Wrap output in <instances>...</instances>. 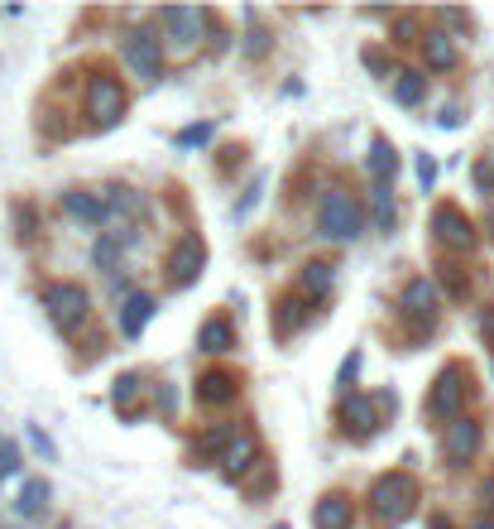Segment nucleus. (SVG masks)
I'll return each instance as SVG.
<instances>
[{
  "label": "nucleus",
  "mask_w": 494,
  "mask_h": 529,
  "mask_svg": "<svg viewBox=\"0 0 494 529\" xmlns=\"http://www.w3.org/2000/svg\"><path fill=\"white\" fill-rule=\"evenodd\" d=\"M418 477L413 471H384V477H375L370 486V515H375V525L379 529H399L408 515L418 510Z\"/></svg>",
  "instance_id": "obj_1"
},
{
  "label": "nucleus",
  "mask_w": 494,
  "mask_h": 529,
  "mask_svg": "<svg viewBox=\"0 0 494 529\" xmlns=\"http://www.w3.org/2000/svg\"><path fill=\"white\" fill-rule=\"evenodd\" d=\"M465 395H471V371H465L461 361H451V366L437 371L428 399H422V414H428V419H446L451 424V419H461Z\"/></svg>",
  "instance_id": "obj_2"
},
{
  "label": "nucleus",
  "mask_w": 494,
  "mask_h": 529,
  "mask_svg": "<svg viewBox=\"0 0 494 529\" xmlns=\"http://www.w3.org/2000/svg\"><path fill=\"white\" fill-rule=\"evenodd\" d=\"M44 313L58 332H77L92 318V294L73 280H53L44 284Z\"/></svg>",
  "instance_id": "obj_3"
},
{
  "label": "nucleus",
  "mask_w": 494,
  "mask_h": 529,
  "mask_svg": "<svg viewBox=\"0 0 494 529\" xmlns=\"http://www.w3.org/2000/svg\"><path fill=\"white\" fill-rule=\"evenodd\" d=\"M317 231L327 241H356L360 236V202L346 188H327L317 202Z\"/></svg>",
  "instance_id": "obj_4"
},
{
  "label": "nucleus",
  "mask_w": 494,
  "mask_h": 529,
  "mask_svg": "<svg viewBox=\"0 0 494 529\" xmlns=\"http://www.w3.org/2000/svg\"><path fill=\"white\" fill-rule=\"evenodd\" d=\"M82 102H87V116H92V125H116V121H125V111H130V96H125V87L116 77H106V73H96L92 82H87V92H82Z\"/></svg>",
  "instance_id": "obj_5"
},
{
  "label": "nucleus",
  "mask_w": 494,
  "mask_h": 529,
  "mask_svg": "<svg viewBox=\"0 0 494 529\" xmlns=\"http://www.w3.org/2000/svg\"><path fill=\"white\" fill-rule=\"evenodd\" d=\"M120 58L130 63V73L145 77V82H159L163 77V49H159V39H154L149 30L120 34Z\"/></svg>",
  "instance_id": "obj_6"
},
{
  "label": "nucleus",
  "mask_w": 494,
  "mask_h": 529,
  "mask_svg": "<svg viewBox=\"0 0 494 529\" xmlns=\"http://www.w3.org/2000/svg\"><path fill=\"white\" fill-rule=\"evenodd\" d=\"M432 236H437V246H446V250H475V221L461 212L456 202H437L432 207Z\"/></svg>",
  "instance_id": "obj_7"
},
{
  "label": "nucleus",
  "mask_w": 494,
  "mask_h": 529,
  "mask_svg": "<svg viewBox=\"0 0 494 529\" xmlns=\"http://www.w3.org/2000/svg\"><path fill=\"white\" fill-rule=\"evenodd\" d=\"M202 264H207V241L202 236H178L173 250H168V260H163V270H168V280L182 289V284L202 280Z\"/></svg>",
  "instance_id": "obj_8"
},
{
  "label": "nucleus",
  "mask_w": 494,
  "mask_h": 529,
  "mask_svg": "<svg viewBox=\"0 0 494 529\" xmlns=\"http://www.w3.org/2000/svg\"><path fill=\"white\" fill-rule=\"evenodd\" d=\"M207 10H197V5H163L159 10V24L168 30V39H173V49H192L197 39H202L207 30Z\"/></svg>",
  "instance_id": "obj_9"
},
{
  "label": "nucleus",
  "mask_w": 494,
  "mask_h": 529,
  "mask_svg": "<svg viewBox=\"0 0 494 529\" xmlns=\"http://www.w3.org/2000/svg\"><path fill=\"white\" fill-rule=\"evenodd\" d=\"M480 443H485V428L461 414V419H451V424H446V434H442V457L461 467V462H471V457L480 453Z\"/></svg>",
  "instance_id": "obj_10"
},
{
  "label": "nucleus",
  "mask_w": 494,
  "mask_h": 529,
  "mask_svg": "<svg viewBox=\"0 0 494 529\" xmlns=\"http://www.w3.org/2000/svg\"><path fill=\"white\" fill-rule=\"evenodd\" d=\"M399 313L408 318V323H418V327H432L437 323V289L432 280H408L403 284V294H399Z\"/></svg>",
  "instance_id": "obj_11"
},
{
  "label": "nucleus",
  "mask_w": 494,
  "mask_h": 529,
  "mask_svg": "<svg viewBox=\"0 0 494 529\" xmlns=\"http://www.w3.org/2000/svg\"><path fill=\"white\" fill-rule=\"evenodd\" d=\"M341 419H346V434H350V438H375L379 424H384V414H379L375 395H346Z\"/></svg>",
  "instance_id": "obj_12"
},
{
  "label": "nucleus",
  "mask_w": 494,
  "mask_h": 529,
  "mask_svg": "<svg viewBox=\"0 0 494 529\" xmlns=\"http://www.w3.org/2000/svg\"><path fill=\"white\" fill-rule=\"evenodd\" d=\"M264 457H260V438H255V428H235V438L225 443V453H221V467H225V477H245L250 467H260Z\"/></svg>",
  "instance_id": "obj_13"
},
{
  "label": "nucleus",
  "mask_w": 494,
  "mask_h": 529,
  "mask_svg": "<svg viewBox=\"0 0 494 529\" xmlns=\"http://www.w3.org/2000/svg\"><path fill=\"white\" fill-rule=\"evenodd\" d=\"M235 395H240V381L231 371H202L197 375V405L221 409V405H231Z\"/></svg>",
  "instance_id": "obj_14"
},
{
  "label": "nucleus",
  "mask_w": 494,
  "mask_h": 529,
  "mask_svg": "<svg viewBox=\"0 0 494 529\" xmlns=\"http://www.w3.org/2000/svg\"><path fill=\"white\" fill-rule=\"evenodd\" d=\"M356 525V506H350L346 491H327L313 506V529H350Z\"/></svg>",
  "instance_id": "obj_15"
},
{
  "label": "nucleus",
  "mask_w": 494,
  "mask_h": 529,
  "mask_svg": "<svg viewBox=\"0 0 494 529\" xmlns=\"http://www.w3.org/2000/svg\"><path fill=\"white\" fill-rule=\"evenodd\" d=\"M422 58H428V67L432 73H451V67H456V39H451L446 30H428L422 34Z\"/></svg>",
  "instance_id": "obj_16"
},
{
  "label": "nucleus",
  "mask_w": 494,
  "mask_h": 529,
  "mask_svg": "<svg viewBox=\"0 0 494 529\" xmlns=\"http://www.w3.org/2000/svg\"><path fill=\"white\" fill-rule=\"evenodd\" d=\"M307 318H313V309H307L298 294L278 299V303H274V337H293V332H298Z\"/></svg>",
  "instance_id": "obj_17"
},
{
  "label": "nucleus",
  "mask_w": 494,
  "mask_h": 529,
  "mask_svg": "<svg viewBox=\"0 0 494 529\" xmlns=\"http://www.w3.org/2000/svg\"><path fill=\"white\" fill-rule=\"evenodd\" d=\"M63 207H67V212H73L77 221H92V227H101V221L110 217V202H101L96 193H82V188L63 193Z\"/></svg>",
  "instance_id": "obj_18"
},
{
  "label": "nucleus",
  "mask_w": 494,
  "mask_h": 529,
  "mask_svg": "<svg viewBox=\"0 0 494 529\" xmlns=\"http://www.w3.org/2000/svg\"><path fill=\"white\" fill-rule=\"evenodd\" d=\"M197 346H202L207 356L235 352V327L225 323V318H207V323H202V332H197Z\"/></svg>",
  "instance_id": "obj_19"
},
{
  "label": "nucleus",
  "mask_w": 494,
  "mask_h": 529,
  "mask_svg": "<svg viewBox=\"0 0 494 529\" xmlns=\"http://www.w3.org/2000/svg\"><path fill=\"white\" fill-rule=\"evenodd\" d=\"M149 318H154V299L149 294H125V303H120V332L125 337H139Z\"/></svg>",
  "instance_id": "obj_20"
},
{
  "label": "nucleus",
  "mask_w": 494,
  "mask_h": 529,
  "mask_svg": "<svg viewBox=\"0 0 494 529\" xmlns=\"http://www.w3.org/2000/svg\"><path fill=\"white\" fill-rule=\"evenodd\" d=\"M365 169H370V178L379 188L393 178V169H399V155H393V145L384 140V135H375V140H370V159H365Z\"/></svg>",
  "instance_id": "obj_21"
},
{
  "label": "nucleus",
  "mask_w": 494,
  "mask_h": 529,
  "mask_svg": "<svg viewBox=\"0 0 494 529\" xmlns=\"http://www.w3.org/2000/svg\"><path fill=\"white\" fill-rule=\"evenodd\" d=\"M49 496H53V486L44 477H30L20 486V500H15V510L24 515V520H39V515L49 510Z\"/></svg>",
  "instance_id": "obj_22"
},
{
  "label": "nucleus",
  "mask_w": 494,
  "mask_h": 529,
  "mask_svg": "<svg viewBox=\"0 0 494 529\" xmlns=\"http://www.w3.org/2000/svg\"><path fill=\"white\" fill-rule=\"evenodd\" d=\"M235 438V424H221V428H207L202 438L192 443V462H221L225 443Z\"/></svg>",
  "instance_id": "obj_23"
},
{
  "label": "nucleus",
  "mask_w": 494,
  "mask_h": 529,
  "mask_svg": "<svg viewBox=\"0 0 494 529\" xmlns=\"http://www.w3.org/2000/svg\"><path fill=\"white\" fill-rule=\"evenodd\" d=\"M422 96H428V77H422L418 67H399V73H393V102H399V106H418Z\"/></svg>",
  "instance_id": "obj_24"
},
{
  "label": "nucleus",
  "mask_w": 494,
  "mask_h": 529,
  "mask_svg": "<svg viewBox=\"0 0 494 529\" xmlns=\"http://www.w3.org/2000/svg\"><path fill=\"white\" fill-rule=\"evenodd\" d=\"M298 284H303V294H327V289H331V264L327 260H307L303 274H298Z\"/></svg>",
  "instance_id": "obj_25"
},
{
  "label": "nucleus",
  "mask_w": 494,
  "mask_h": 529,
  "mask_svg": "<svg viewBox=\"0 0 494 529\" xmlns=\"http://www.w3.org/2000/svg\"><path fill=\"white\" fill-rule=\"evenodd\" d=\"M139 375H120L116 381V409H125V414H139Z\"/></svg>",
  "instance_id": "obj_26"
},
{
  "label": "nucleus",
  "mask_w": 494,
  "mask_h": 529,
  "mask_svg": "<svg viewBox=\"0 0 494 529\" xmlns=\"http://www.w3.org/2000/svg\"><path fill=\"white\" fill-rule=\"evenodd\" d=\"M375 221H379V231H389L393 221H399V212H393V198H389V184L375 188Z\"/></svg>",
  "instance_id": "obj_27"
},
{
  "label": "nucleus",
  "mask_w": 494,
  "mask_h": 529,
  "mask_svg": "<svg viewBox=\"0 0 494 529\" xmlns=\"http://www.w3.org/2000/svg\"><path fill=\"white\" fill-rule=\"evenodd\" d=\"M110 207H116V212H130V217H145L149 212L145 198H135L130 188H110Z\"/></svg>",
  "instance_id": "obj_28"
},
{
  "label": "nucleus",
  "mask_w": 494,
  "mask_h": 529,
  "mask_svg": "<svg viewBox=\"0 0 494 529\" xmlns=\"http://www.w3.org/2000/svg\"><path fill=\"white\" fill-rule=\"evenodd\" d=\"M24 457H20V443H0V481L5 477H20Z\"/></svg>",
  "instance_id": "obj_29"
},
{
  "label": "nucleus",
  "mask_w": 494,
  "mask_h": 529,
  "mask_svg": "<svg viewBox=\"0 0 494 529\" xmlns=\"http://www.w3.org/2000/svg\"><path fill=\"white\" fill-rule=\"evenodd\" d=\"M125 241H130V236H106V241L96 246V264H116L120 250H125Z\"/></svg>",
  "instance_id": "obj_30"
},
{
  "label": "nucleus",
  "mask_w": 494,
  "mask_h": 529,
  "mask_svg": "<svg viewBox=\"0 0 494 529\" xmlns=\"http://www.w3.org/2000/svg\"><path fill=\"white\" fill-rule=\"evenodd\" d=\"M393 39H399V44H413V39H418V44H422L418 20H413V15H399V20H393Z\"/></svg>",
  "instance_id": "obj_31"
},
{
  "label": "nucleus",
  "mask_w": 494,
  "mask_h": 529,
  "mask_svg": "<svg viewBox=\"0 0 494 529\" xmlns=\"http://www.w3.org/2000/svg\"><path fill=\"white\" fill-rule=\"evenodd\" d=\"M207 140H211V125H188L178 135V145H207Z\"/></svg>",
  "instance_id": "obj_32"
},
{
  "label": "nucleus",
  "mask_w": 494,
  "mask_h": 529,
  "mask_svg": "<svg viewBox=\"0 0 494 529\" xmlns=\"http://www.w3.org/2000/svg\"><path fill=\"white\" fill-rule=\"evenodd\" d=\"M260 193H264V178H255V184H250V193H245V198H240V207H235V212H231V217H245V212H250V207H255V202H260Z\"/></svg>",
  "instance_id": "obj_33"
},
{
  "label": "nucleus",
  "mask_w": 494,
  "mask_h": 529,
  "mask_svg": "<svg viewBox=\"0 0 494 529\" xmlns=\"http://www.w3.org/2000/svg\"><path fill=\"white\" fill-rule=\"evenodd\" d=\"M30 443H34V448L44 453V457H58V448H53V438L44 434V428H30Z\"/></svg>",
  "instance_id": "obj_34"
},
{
  "label": "nucleus",
  "mask_w": 494,
  "mask_h": 529,
  "mask_svg": "<svg viewBox=\"0 0 494 529\" xmlns=\"http://www.w3.org/2000/svg\"><path fill=\"white\" fill-rule=\"evenodd\" d=\"M432 178H437V164H432L428 155H422V159H418V184H422V188H432Z\"/></svg>",
  "instance_id": "obj_35"
},
{
  "label": "nucleus",
  "mask_w": 494,
  "mask_h": 529,
  "mask_svg": "<svg viewBox=\"0 0 494 529\" xmlns=\"http://www.w3.org/2000/svg\"><path fill=\"white\" fill-rule=\"evenodd\" d=\"M428 529H451V520H446V515H432V520H428Z\"/></svg>",
  "instance_id": "obj_36"
},
{
  "label": "nucleus",
  "mask_w": 494,
  "mask_h": 529,
  "mask_svg": "<svg viewBox=\"0 0 494 529\" xmlns=\"http://www.w3.org/2000/svg\"><path fill=\"white\" fill-rule=\"evenodd\" d=\"M465 529H494L490 520H475V525H465Z\"/></svg>",
  "instance_id": "obj_37"
},
{
  "label": "nucleus",
  "mask_w": 494,
  "mask_h": 529,
  "mask_svg": "<svg viewBox=\"0 0 494 529\" xmlns=\"http://www.w3.org/2000/svg\"><path fill=\"white\" fill-rule=\"evenodd\" d=\"M490 231H494V217H490Z\"/></svg>",
  "instance_id": "obj_38"
},
{
  "label": "nucleus",
  "mask_w": 494,
  "mask_h": 529,
  "mask_svg": "<svg viewBox=\"0 0 494 529\" xmlns=\"http://www.w3.org/2000/svg\"><path fill=\"white\" fill-rule=\"evenodd\" d=\"M278 529H288V525H278Z\"/></svg>",
  "instance_id": "obj_39"
},
{
  "label": "nucleus",
  "mask_w": 494,
  "mask_h": 529,
  "mask_svg": "<svg viewBox=\"0 0 494 529\" xmlns=\"http://www.w3.org/2000/svg\"><path fill=\"white\" fill-rule=\"evenodd\" d=\"M490 169H494V164H490Z\"/></svg>",
  "instance_id": "obj_40"
}]
</instances>
